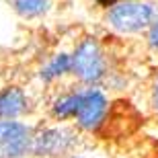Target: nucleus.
<instances>
[{"label":"nucleus","mask_w":158,"mask_h":158,"mask_svg":"<svg viewBox=\"0 0 158 158\" xmlns=\"http://www.w3.org/2000/svg\"><path fill=\"white\" fill-rule=\"evenodd\" d=\"M111 97L103 86L80 84L60 88L52 97L47 113L52 121L72 123L82 134H99L111 121Z\"/></svg>","instance_id":"1"},{"label":"nucleus","mask_w":158,"mask_h":158,"mask_svg":"<svg viewBox=\"0 0 158 158\" xmlns=\"http://www.w3.org/2000/svg\"><path fill=\"white\" fill-rule=\"evenodd\" d=\"M70 56L72 78L76 82L90 86H103L109 82V74H111L109 53L97 37H82L74 45Z\"/></svg>","instance_id":"2"},{"label":"nucleus","mask_w":158,"mask_h":158,"mask_svg":"<svg viewBox=\"0 0 158 158\" xmlns=\"http://www.w3.org/2000/svg\"><path fill=\"white\" fill-rule=\"evenodd\" d=\"M82 131L72 123L53 121L35 127L33 158H68L76 154Z\"/></svg>","instance_id":"3"},{"label":"nucleus","mask_w":158,"mask_h":158,"mask_svg":"<svg viewBox=\"0 0 158 158\" xmlns=\"http://www.w3.org/2000/svg\"><path fill=\"white\" fill-rule=\"evenodd\" d=\"M156 17L154 4L146 0H119L107 8L105 23L119 35H138L150 29Z\"/></svg>","instance_id":"4"},{"label":"nucleus","mask_w":158,"mask_h":158,"mask_svg":"<svg viewBox=\"0 0 158 158\" xmlns=\"http://www.w3.org/2000/svg\"><path fill=\"white\" fill-rule=\"evenodd\" d=\"M35 125L23 119L0 121V156L2 158H29L33 156Z\"/></svg>","instance_id":"5"},{"label":"nucleus","mask_w":158,"mask_h":158,"mask_svg":"<svg viewBox=\"0 0 158 158\" xmlns=\"http://www.w3.org/2000/svg\"><path fill=\"white\" fill-rule=\"evenodd\" d=\"M33 111V99L27 88L19 84H6L0 88V121L23 119Z\"/></svg>","instance_id":"6"},{"label":"nucleus","mask_w":158,"mask_h":158,"mask_svg":"<svg viewBox=\"0 0 158 158\" xmlns=\"http://www.w3.org/2000/svg\"><path fill=\"white\" fill-rule=\"evenodd\" d=\"M37 76L43 84H58L64 78L72 76V56L68 52L53 53L52 58L45 60V64L39 68Z\"/></svg>","instance_id":"7"},{"label":"nucleus","mask_w":158,"mask_h":158,"mask_svg":"<svg viewBox=\"0 0 158 158\" xmlns=\"http://www.w3.org/2000/svg\"><path fill=\"white\" fill-rule=\"evenodd\" d=\"M12 10L23 19H39L52 8L53 0H6Z\"/></svg>","instance_id":"8"},{"label":"nucleus","mask_w":158,"mask_h":158,"mask_svg":"<svg viewBox=\"0 0 158 158\" xmlns=\"http://www.w3.org/2000/svg\"><path fill=\"white\" fill-rule=\"evenodd\" d=\"M148 107H150L152 115L158 119V70L152 74L150 84H148Z\"/></svg>","instance_id":"9"},{"label":"nucleus","mask_w":158,"mask_h":158,"mask_svg":"<svg viewBox=\"0 0 158 158\" xmlns=\"http://www.w3.org/2000/svg\"><path fill=\"white\" fill-rule=\"evenodd\" d=\"M146 33H148L146 41H148V45H150V49L158 53V17L154 19V23L150 25V29H148Z\"/></svg>","instance_id":"10"},{"label":"nucleus","mask_w":158,"mask_h":158,"mask_svg":"<svg viewBox=\"0 0 158 158\" xmlns=\"http://www.w3.org/2000/svg\"><path fill=\"white\" fill-rule=\"evenodd\" d=\"M97 2H101V4H105V6H111L115 2H119V0H97Z\"/></svg>","instance_id":"11"},{"label":"nucleus","mask_w":158,"mask_h":158,"mask_svg":"<svg viewBox=\"0 0 158 158\" xmlns=\"http://www.w3.org/2000/svg\"><path fill=\"white\" fill-rule=\"evenodd\" d=\"M68 158H84V156H78V154H72V156H68Z\"/></svg>","instance_id":"12"},{"label":"nucleus","mask_w":158,"mask_h":158,"mask_svg":"<svg viewBox=\"0 0 158 158\" xmlns=\"http://www.w3.org/2000/svg\"><path fill=\"white\" fill-rule=\"evenodd\" d=\"M0 158H2V156H0Z\"/></svg>","instance_id":"13"}]
</instances>
